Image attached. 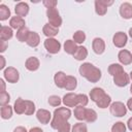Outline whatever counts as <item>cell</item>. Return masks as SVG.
I'll use <instances>...</instances> for the list:
<instances>
[{"label": "cell", "instance_id": "5", "mask_svg": "<svg viewBox=\"0 0 132 132\" xmlns=\"http://www.w3.org/2000/svg\"><path fill=\"white\" fill-rule=\"evenodd\" d=\"M43 45H44V48L46 50V52L52 55L58 54L61 50V43L56 38H46L43 42Z\"/></svg>", "mask_w": 132, "mask_h": 132}, {"label": "cell", "instance_id": "10", "mask_svg": "<svg viewBox=\"0 0 132 132\" xmlns=\"http://www.w3.org/2000/svg\"><path fill=\"white\" fill-rule=\"evenodd\" d=\"M36 118L38 120L39 123L43 124V125H46V124H50L51 121H52V113L50 112V110L47 109H44V108H40L36 111Z\"/></svg>", "mask_w": 132, "mask_h": 132}, {"label": "cell", "instance_id": "48", "mask_svg": "<svg viewBox=\"0 0 132 132\" xmlns=\"http://www.w3.org/2000/svg\"><path fill=\"white\" fill-rule=\"evenodd\" d=\"M127 128H128L130 131H132V118H130V119L127 121Z\"/></svg>", "mask_w": 132, "mask_h": 132}, {"label": "cell", "instance_id": "45", "mask_svg": "<svg viewBox=\"0 0 132 132\" xmlns=\"http://www.w3.org/2000/svg\"><path fill=\"white\" fill-rule=\"evenodd\" d=\"M0 60H1V65H0V69H4L5 68V58L1 55L0 56Z\"/></svg>", "mask_w": 132, "mask_h": 132}, {"label": "cell", "instance_id": "17", "mask_svg": "<svg viewBox=\"0 0 132 132\" xmlns=\"http://www.w3.org/2000/svg\"><path fill=\"white\" fill-rule=\"evenodd\" d=\"M105 94V91L102 89V88H99V87H95L93 88L91 91H90V94H89V97L91 99V101L93 102H97L99 101Z\"/></svg>", "mask_w": 132, "mask_h": 132}, {"label": "cell", "instance_id": "51", "mask_svg": "<svg viewBox=\"0 0 132 132\" xmlns=\"http://www.w3.org/2000/svg\"><path fill=\"white\" fill-rule=\"evenodd\" d=\"M129 77H130V80H132V71L129 73Z\"/></svg>", "mask_w": 132, "mask_h": 132}, {"label": "cell", "instance_id": "3", "mask_svg": "<svg viewBox=\"0 0 132 132\" xmlns=\"http://www.w3.org/2000/svg\"><path fill=\"white\" fill-rule=\"evenodd\" d=\"M46 16H47V20H48V24H51L52 26L59 28L62 25L63 21H62V18L60 15L57 7L46 9Z\"/></svg>", "mask_w": 132, "mask_h": 132}, {"label": "cell", "instance_id": "50", "mask_svg": "<svg viewBox=\"0 0 132 132\" xmlns=\"http://www.w3.org/2000/svg\"><path fill=\"white\" fill-rule=\"evenodd\" d=\"M128 33H129V36H130V37L132 38V27H131V28L129 29V32H128Z\"/></svg>", "mask_w": 132, "mask_h": 132}, {"label": "cell", "instance_id": "30", "mask_svg": "<svg viewBox=\"0 0 132 132\" xmlns=\"http://www.w3.org/2000/svg\"><path fill=\"white\" fill-rule=\"evenodd\" d=\"M96 104H97V106H98L99 108H107V107H109L110 104H111V97H110L108 94L105 93L104 96H103L99 101L96 102Z\"/></svg>", "mask_w": 132, "mask_h": 132}, {"label": "cell", "instance_id": "13", "mask_svg": "<svg viewBox=\"0 0 132 132\" xmlns=\"http://www.w3.org/2000/svg\"><path fill=\"white\" fill-rule=\"evenodd\" d=\"M92 48H93V52L95 54L102 55L105 51V41L100 37L94 38L92 41Z\"/></svg>", "mask_w": 132, "mask_h": 132}, {"label": "cell", "instance_id": "26", "mask_svg": "<svg viewBox=\"0 0 132 132\" xmlns=\"http://www.w3.org/2000/svg\"><path fill=\"white\" fill-rule=\"evenodd\" d=\"M30 32H31V31H30L27 27H24V28H22V29H20V30L16 31L15 37H16V39H18L20 42H26L27 39H28V36H29Z\"/></svg>", "mask_w": 132, "mask_h": 132}, {"label": "cell", "instance_id": "47", "mask_svg": "<svg viewBox=\"0 0 132 132\" xmlns=\"http://www.w3.org/2000/svg\"><path fill=\"white\" fill-rule=\"evenodd\" d=\"M29 132H43V130L41 128H39V127H33V128H31L29 130Z\"/></svg>", "mask_w": 132, "mask_h": 132}, {"label": "cell", "instance_id": "40", "mask_svg": "<svg viewBox=\"0 0 132 132\" xmlns=\"http://www.w3.org/2000/svg\"><path fill=\"white\" fill-rule=\"evenodd\" d=\"M77 103L80 106H87L89 103V97L86 94H77Z\"/></svg>", "mask_w": 132, "mask_h": 132}, {"label": "cell", "instance_id": "11", "mask_svg": "<svg viewBox=\"0 0 132 132\" xmlns=\"http://www.w3.org/2000/svg\"><path fill=\"white\" fill-rule=\"evenodd\" d=\"M130 82V77H129V74L127 72H122L116 76H113V84L117 86V87H120V88H123V87H126L127 85H129Z\"/></svg>", "mask_w": 132, "mask_h": 132}, {"label": "cell", "instance_id": "8", "mask_svg": "<svg viewBox=\"0 0 132 132\" xmlns=\"http://www.w3.org/2000/svg\"><path fill=\"white\" fill-rule=\"evenodd\" d=\"M127 41H128V36L123 31H119L114 33V35L112 36V43L116 47L123 48L127 44Z\"/></svg>", "mask_w": 132, "mask_h": 132}, {"label": "cell", "instance_id": "41", "mask_svg": "<svg viewBox=\"0 0 132 132\" xmlns=\"http://www.w3.org/2000/svg\"><path fill=\"white\" fill-rule=\"evenodd\" d=\"M58 132H71V125L68 123V121L63 122L57 129Z\"/></svg>", "mask_w": 132, "mask_h": 132}, {"label": "cell", "instance_id": "19", "mask_svg": "<svg viewBox=\"0 0 132 132\" xmlns=\"http://www.w3.org/2000/svg\"><path fill=\"white\" fill-rule=\"evenodd\" d=\"M40 66V62L36 57H29L25 62V67L29 71H36Z\"/></svg>", "mask_w": 132, "mask_h": 132}, {"label": "cell", "instance_id": "24", "mask_svg": "<svg viewBox=\"0 0 132 132\" xmlns=\"http://www.w3.org/2000/svg\"><path fill=\"white\" fill-rule=\"evenodd\" d=\"M76 87H77V79H76V77L73 76V75H67L64 89H66L67 91H73V90L76 89Z\"/></svg>", "mask_w": 132, "mask_h": 132}, {"label": "cell", "instance_id": "16", "mask_svg": "<svg viewBox=\"0 0 132 132\" xmlns=\"http://www.w3.org/2000/svg\"><path fill=\"white\" fill-rule=\"evenodd\" d=\"M25 25H26L25 20L23 18H21V16H18V15L11 16L10 20H9V27L11 29L16 30V31L22 29V28H24V27H26Z\"/></svg>", "mask_w": 132, "mask_h": 132}, {"label": "cell", "instance_id": "34", "mask_svg": "<svg viewBox=\"0 0 132 132\" xmlns=\"http://www.w3.org/2000/svg\"><path fill=\"white\" fill-rule=\"evenodd\" d=\"M10 18V9L5 4H0V21H6Z\"/></svg>", "mask_w": 132, "mask_h": 132}, {"label": "cell", "instance_id": "52", "mask_svg": "<svg viewBox=\"0 0 132 132\" xmlns=\"http://www.w3.org/2000/svg\"><path fill=\"white\" fill-rule=\"evenodd\" d=\"M130 93H131V94H132V85H131V86H130Z\"/></svg>", "mask_w": 132, "mask_h": 132}, {"label": "cell", "instance_id": "6", "mask_svg": "<svg viewBox=\"0 0 132 132\" xmlns=\"http://www.w3.org/2000/svg\"><path fill=\"white\" fill-rule=\"evenodd\" d=\"M3 76L4 79L10 84H15L20 79V73L14 67H6L3 70Z\"/></svg>", "mask_w": 132, "mask_h": 132}, {"label": "cell", "instance_id": "43", "mask_svg": "<svg viewBox=\"0 0 132 132\" xmlns=\"http://www.w3.org/2000/svg\"><path fill=\"white\" fill-rule=\"evenodd\" d=\"M13 132H29V131L23 126H18V127H15L13 129Z\"/></svg>", "mask_w": 132, "mask_h": 132}, {"label": "cell", "instance_id": "29", "mask_svg": "<svg viewBox=\"0 0 132 132\" xmlns=\"http://www.w3.org/2000/svg\"><path fill=\"white\" fill-rule=\"evenodd\" d=\"M124 72V68L121 64L119 63H112L108 66V73L111 75V76H116L120 73Z\"/></svg>", "mask_w": 132, "mask_h": 132}, {"label": "cell", "instance_id": "42", "mask_svg": "<svg viewBox=\"0 0 132 132\" xmlns=\"http://www.w3.org/2000/svg\"><path fill=\"white\" fill-rule=\"evenodd\" d=\"M42 3L46 7V9H48V8H55L57 6V4H58V2L56 0H43Z\"/></svg>", "mask_w": 132, "mask_h": 132}, {"label": "cell", "instance_id": "31", "mask_svg": "<svg viewBox=\"0 0 132 132\" xmlns=\"http://www.w3.org/2000/svg\"><path fill=\"white\" fill-rule=\"evenodd\" d=\"M12 112H13V108L7 104V105H4V106H1V110H0V114H1V118L3 120H8L12 117Z\"/></svg>", "mask_w": 132, "mask_h": 132}, {"label": "cell", "instance_id": "39", "mask_svg": "<svg viewBox=\"0 0 132 132\" xmlns=\"http://www.w3.org/2000/svg\"><path fill=\"white\" fill-rule=\"evenodd\" d=\"M10 101V95L5 91V92H1L0 94V104L1 106H4V105H7Z\"/></svg>", "mask_w": 132, "mask_h": 132}, {"label": "cell", "instance_id": "28", "mask_svg": "<svg viewBox=\"0 0 132 132\" xmlns=\"http://www.w3.org/2000/svg\"><path fill=\"white\" fill-rule=\"evenodd\" d=\"M73 114H74V118L77 121H79V122L85 121V119H86V107L77 105L76 107H74Z\"/></svg>", "mask_w": 132, "mask_h": 132}, {"label": "cell", "instance_id": "27", "mask_svg": "<svg viewBox=\"0 0 132 132\" xmlns=\"http://www.w3.org/2000/svg\"><path fill=\"white\" fill-rule=\"evenodd\" d=\"M13 110L15 111L16 114H24V113H25V100L22 99L21 97L18 98V99L14 101Z\"/></svg>", "mask_w": 132, "mask_h": 132}, {"label": "cell", "instance_id": "32", "mask_svg": "<svg viewBox=\"0 0 132 132\" xmlns=\"http://www.w3.org/2000/svg\"><path fill=\"white\" fill-rule=\"evenodd\" d=\"M87 36H86V33L82 31V30H77L74 32L73 36H72V40L76 43V44H81L85 42Z\"/></svg>", "mask_w": 132, "mask_h": 132}, {"label": "cell", "instance_id": "23", "mask_svg": "<svg viewBox=\"0 0 132 132\" xmlns=\"http://www.w3.org/2000/svg\"><path fill=\"white\" fill-rule=\"evenodd\" d=\"M63 47H64V52H65L66 54H68V55H72V56H73L74 53L76 52L78 45H77L73 40H71V39H67V40L64 42Z\"/></svg>", "mask_w": 132, "mask_h": 132}, {"label": "cell", "instance_id": "18", "mask_svg": "<svg viewBox=\"0 0 132 132\" xmlns=\"http://www.w3.org/2000/svg\"><path fill=\"white\" fill-rule=\"evenodd\" d=\"M42 33L47 37V38H55L56 35H58L59 33V28L52 26L51 24L46 23L43 27H42Z\"/></svg>", "mask_w": 132, "mask_h": 132}, {"label": "cell", "instance_id": "14", "mask_svg": "<svg viewBox=\"0 0 132 132\" xmlns=\"http://www.w3.org/2000/svg\"><path fill=\"white\" fill-rule=\"evenodd\" d=\"M119 12H120V15L125 20L132 19V4L129 2L122 3L119 9Z\"/></svg>", "mask_w": 132, "mask_h": 132}, {"label": "cell", "instance_id": "4", "mask_svg": "<svg viewBox=\"0 0 132 132\" xmlns=\"http://www.w3.org/2000/svg\"><path fill=\"white\" fill-rule=\"evenodd\" d=\"M127 106L121 102V101H114V102H111L110 106H109V110H110V113L113 116V117H117V118H122L124 116H126L127 113Z\"/></svg>", "mask_w": 132, "mask_h": 132}, {"label": "cell", "instance_id": "44", "mask_svg": "<svg viewBox=\"0 0 132 132\" xmlns=\"http://www.w3.org/2000/svg\"><path fill=\"white\" fill-rule=\"evenodd\" d=\"M1 47H0V52L1 53H4L5 51H6V48H7V44H6V41H2L1 40Z\"/></svg>", "mask_w": 132, "mask_h": 132}, {"label": "cell", "instance_id": "12", "mask_svg": "<svg viewBox=\"0 0 132 132\" xmlns=\"http://www.w3.org/2000/svg\"><path fill=\"white\" fill-rule=\"evenodd\" d=\"M118 60L121 65H130L132 63V53L128 50H121L118 54Z\"/></svg>", "mask_w": 132, "mask_h": 132}, {"label": "cell", "instance_id": "49", "mask_svg": "<svg viewBox=\"0 0 132 132\" xmlns=\"http://www.w3.org/2000/svg\"><path fill=\"white\" fill-rule=\"evenodd\" d=\"M0 84H1V87H2L1 92H5V91H6V90H5V82H4V79H3V78L0 79Z\"/></svg>", "mask_w": 132, "mask_h": 132}, {"label": "cell", "instance_id": "35", "mask_svg": "<svg viewBox=\"0 0 132 132\" xmlns=\"http://www.w3.org/2000/svg\"><path fill=\"white\" fill-rule=\"evenodd\" d=\"M35 103L31 100H25V113L26 116H32L35 112Z\"/></svg>", "mask_w": 132, "mask_h": 132}, {"label": "cell", "instance_id": "22", "mask_svg": "<svg viewBox=\"0 0 132 132\" xmlns=\"http://www.w3.org/2000/svg\"><path fill=\"white\" fill-rule=\"evenodd\" d=\"M26 43L30 46V47H37L40 43V36L37 32H34V31H31L29 36H28V39L26 41Z\"/></svg>", "mask_w": 132, "mask_h": 132}, {"label": "cell", "instance_id": "20", "mask_svg": "<svg viewBox=\"0 0 132 132\" xmlns=\"http://www.w3.org/2000/svg\"><path fill=\"white\" fill-rule=\"evenodd\" d=\"M66 77H67V75H66L65 72H63V71L56 72L55 75H54V81H55L56 87H58L59 89H64Z\"/></svg>", "mask_w": 132, "mask_h": 132}, {"label": "cell", "instance_id": "1", "mask_svg": "<svg viewBox=\"0 0 132 132\" xmlns=\"http://www.w3.org/2000/svg\"><path fill=\"white\" fill-rule=\"evenodd\" d=\"M78 72H79L80 76L85 77L88 81H90L92 84L98 82L102 76L101 70L90 62L82 63L78 68Z\"/></svg>", "mask_w": 132, "mask_h": 132}, {"label": "cell", "instance_id": "37", "mask_svg": "<svg viewBox=\"0 0 132 132\" xmlns=\"http://www.w3.org/2000/svg\"><path fill=\"white\" fill-rule=\"evenodd\" d=\"M71 132H88L87 125L82 122H78V123H76L72 126Z\"/></svg>", "mask_w": 132, "mask_h": 132}, {"label": "cell", "instance_id": "7", "mask_svg": "<svg viewBox=\"0 0 132 132\" xmlns=\"http://www.w3.org/2000/svg\"><path fill=\"white\" fill-rule=\"evenodd\" d=\"M112 4V0H95V11L98 15H105L107 8Z\"/></svg>", "mask_w": 132, "mask_h": 132}, {"label": "cell", "instance_id": "9", "mask_svg": "<svg viewBox=\"0 0 132 132\" xmlns=\"http://www.w3.org/2000/svg\"><path fill=\"white\" fill-rule=\"evenodd\" d=\"M62 103L66 107H76L78 105L77 103V94L75 93H67L62 98Z\"/></svg>", "mask_w": 132, "mask_h": 132}, {"label": "cell", "instance_id": "2", "mask_svg": "<svg viewBox=\"0 0 132 132\" xmlns=\"http://www.w3.org/2000/svg\"><path fill=\"white\" fill-rule=\"evenodd\" d=\"M71 110L68 108V107H58L55 109L54 111V116H53V119L50 123L51 127L55 130L58 129V127L63 123V122H66L70 119L71 117Z\"/></svg>", "mask_w": 132, "mask_h": 132}, {"label": "cell", "instance_id": "21", "mask_svg": "<svg viewBox=\"0 0 132 132\" xmlns=\"http://www.w3.org/2000/svg\"><path fill=\"white\" fill-rule=\"evenodd\" d=\"M13 36V29L8 26H1L0 28V39L2 41H8Z\"/></svg>", "mask_w": 132, "mask_h": 132}, {"label": "cell", "instance_id": "38", "mask_svg": "<svg viewBox=\"0 0 132 132\" xmlns=\"http://www.w3.org/2000/svg\"><path fill=\"white\" fill-rule=\"evenodd\" d=\"M127 127L124 122H117L111 127V132H126Z\"/></svg>", "mask_w": 132, "mask_h": 132}, {"label": "cell", "instance_id": "25", "mask_svg": "<svg viewBox=\"0 0 132 132\" xmlns=\"http://www.w3.org/2000/svg\"><path fill=\"white\" fill-rule=\"evenodd\" d=\"M88 57V50L86 46H82V45H79L76 50V52L74 53L73 55V58L77 61H82L85 60L86 58Z\"/></svg>", "mask_w": 132, "mask_h": 132}, {"label": "cell", "instance_id": "15", "mask_svg": "<svg viewBox=\"0 0 132 132\" xmlns=\"http://www.w3.org/2000/svg\"><path fill=\"white\" fill-rule=\"evenodd\" d=\"M29 5L28 3L26 2H19L15 4L14 6V12H15V15L18 16H21V18H24L26 16L28 13H29Z\"/></svg>", "mask_w": 132, "mask_h": 132}, {"label": "cell", "instance_id": "36", "mask_svg": "<svg viewBox=\"0 0 132 132\" xmlns=\"http://www.w3.org/2000/svg\"><path fill=\"white\" fill-rule=\"evenodd\" d=\"M47 102L53 107H59L61 105V103H62V99L57 95H52V96L48 97Z\"/></svg>", "mask_w": 132, "mask_h": 132}, {"label": "cell", "instance_id": "46", "mask_svg": "<svg viewBox=\"0 0 132 132\" xmlns=\"http://www.w3.org/2000/svg\"><path fill=\"white\" fill-rule=\"evenodd\" d=\"M126 106H127V108H128L129 110H131V111H132V97L128 99V101H127V104H126Z\"/></svg>", "mask_w": 132, "mask_h": 132}, {"label": "cell", "instance_id": "33", "mask_svg": "<svg viewBox=\"0 0 132 132\" xmlns=\"http://www.w3.org/2000/svg\"><path fill=\"white\" fill-rule=\"evenodd\" d=\"M98 114L97 112L92 108H86V119L85 121L88 123H94L97 121Z\"/></svg>", "mask_w": 132, "mask_h": 132}]
</instances>
